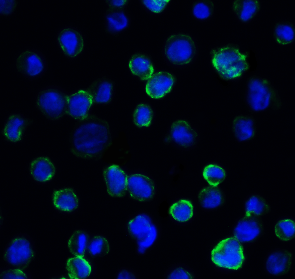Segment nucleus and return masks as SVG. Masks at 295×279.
Instances as JSON below:
<instances>
[{
  "instance_id": "obj_1",
  "label": "nucleus",
  "mask_w": 295,
  "mask_h": 279,
  "mask_svg": "<svg viewBox=\"0 0 295 279\" xmlns=\"http://www.w3.org/2000/svg\"><path fill=\"white\" fill-rule=\"evenodd\" d=\"M73 132V152L86 158L101 156L110 144L111 135L106 121L93 115L82 120Z\"/></svg>"
},
{
  "instance_id": "obj_2",
  "label": "nucleus",
  "mask_w": 295,
  "mask_h": 279,
  "mask_svg": "<svg viewBox=\"0 0 295 279\" xmlns=\"http://www.w3.org/2000/svg\"><path fill=\"white\" fill-rule=\"evenodd\" d=\"M199 55L196 40L189 33H172L163 42L162 55L166 64L172 68L188 67L195 63Z\"/></svg>"
},
{
  "instance_id": "obj_3",
  "label": "nucleus",
  "mask_w": 295,
  "mask_h": 279,
  "mask_svg": "<svg viewBox=\"0 0 295 279\" xmlns=\"http://www.w3.org/2000/svg\"><path fill=\"white\" fill-rule=\"evenodd\" d=\"M209 55L211 66L222 80H235L245 68L244 57L235 44L228 43L214 47L211 49Z\"/></svg>"
},
{
  "instance_id": "obj_4",
  "label": "nucleus",
  "mask_w": 295,
  "mask_h": 279,
  "mask_svg": "<svg viewBox=\"0 0 295 279\" xmlns=\"http://www.w3.org/2000/svg\"><path fill=\"white\" fill-rule=\"evenodd\" d=\"M68 95L60 86H48L41 88L36 97L37 109L46 119L58 121L67 115Z\"/></svg>"
},
{
  "instance_id": "obj_5",
  "label": "nucleus",
  "mask_w": 295,
  "mask_h": 279,
  "mask_svg": "<svg viewBox=\"0 0 295 279\" xmlns=\"http://www.w3.org/2000/svg\"><path fill=\"white\" fill-rule=\"evenodd\" d=\"M211 258L216 266L232 270L241 268L245 260L241 243L234 237L219 241L212 250Z\"/></svg>"
},
{
  "instance_id": "obj_6",
  "label": "nucleus",
  "mask_w": 295,
  "mask_h": 279,
  "mask_svg": "<svg viewBox=\"0 0 295 279\" xmlns=\"http://www.w3.org/2000/svg\"><path fill=\"white\" fill-rule=\"evenodd\" d=\"M16 67L18 72L31 81L39 80L45 75L48 63L44 54L37 49H28L22 52L17 59Z\"/></svg>"
},
{
  "instance_id": "obj_7",
  "label": "nucleus",
  "mask_w": 295,
  "mask_h": 279,
  "mask_svg": "<svg viewBox=\"0 0 295 279\" xmlns=\"http://www.w3.org/2000/svg\"><path fill=\"white\" fill-rule=\"evenodd\" d=\"M173 145L177 149L184 151L195 149L199 144L200 134L188 120L179 119L173 122L170 130Z\"/></svg>"
},
{
  "instance_id": "obj_8",
  "label": "nucleus",
  "mask_w": 295,
  "mask_h": 279,
  "mask_svg": "<svg viewBox=\"0 0 295 279\" xmlns=\"http://www.w3.org/2000/svg\"><path fill=\"white\" fill-rule=\"evenodd\" d=\"M56 40L61 52L69 59H77L84 51V38L81 31L75 27L67 26L60 29Z\"/></svg>"
},
{
  "instance_id": "obj_9",
  "label": "nucleus",
  "mask_w": 295,
  "mask_h": 279,
  "mask_svg": "<svg viewBox=\"0 0 295 279\" xmlns=\"http://www.w3.org/2000/svg\"><path fill=\"white\" fill-rule=\"evenodd\" d=\"M177 82V77L173 72L164 69L156 70L145 83L144 91L150 99L160 100L172 93Z\"/></svg>"
},
{
  "instance_id": "obj_10",
  "label": "nucleus",
  "mask_w": 295,
  "mask_h": 279,
  "mask_svg": "<svg viewBox=\"0 0 295 279\" xmlns=\"http://www.w3.org/2000/svg\"><path fill=\"white\" fill-rule=\"evenodd\" d=\"M260 217L243 215L237 220L234 228L235 237L241 243H251L260 236L264 227Z\"/></svg>"
},
{
  "instance_id": "obj_11",
  "label": "nucleus",
  "mask_w": 295,
  "mask_h": 279,
  "mask_svg": "<svg viewBox=\"0 0 295 279\" xmlns=\"http://www.w3.org/2000/svg\"><path fill=\"white\" fill-rule=\"evenodd\" d=\"M33 121L21 113H13L6 118L1 133L4 140L15 144L23 140L28 127Z\"/></svg>"
},
{
  "instance_id": "obj_12",
  "label": "nucleus",
  "mask_w": 295,
  "mask_h": 279,
  "mask_svg": "<svg viewBox=\"0 0 295 279\" xmlns=\"http://www.w3.org/2000/svg\"><path fill=\"white\" fill-rule=\"evenodd\" d=\"M104 28L107 34L118 36L130 28L132 20L128 12L125 9L107 7L103 16Z\"/></svg>"
},
{
  "instance_id": "obj_13",
  "label": "nucleus",
  "mask_w": 295,
  "mask_h": 279,
  "mask_svg": "<svg viewBox=\"0 0 295 279\" xmlns=\"http://www.w3.org/2000/svg\"><path fill=\"white\" fill-rule=\"evenodd\" d=\"M127 67L131 75L142 82L147 81L157 70L152 56L140 51L130 57Z\"/></svg>"
},
{
  "instance_id": "obj_14",
  "label": "nucleus",
  "mask_w": 295,
  "mask_h": 279,
  "mask_svg": "<svg viewBox=\"0 0 295 279\" xmlns=\"http://www.w3.org/2000/svg\"><path fill=\"white\" fill-rule=\"evenodd\" d=\"M103 176L108 194L113 197H121L127 191L128 177L118 165H111L105 168Z\"/></svg>"
},
{
  "instance_id": "obj_15",
  "label": "nucleus",
  "mask_w": 295,
  "mask_h": 279,
  "mask_svg": "<svg viewBox=\"0 0 295 279\" xmlns=\"http://www.w3.org/2000/svg\"><path fill=\"white\" fill-rule=\"evenodd\" d=\"M28 169L32 180L36 183L44 185L54 178L56 168L50 157L41 155L33 158L30 162Z\"/></svg>"
},
{
  "instance_id": "obj_16",
  "label": "nucleus",
  "mask_w": 295,
  "mask_h": 279,
  "mask_svg": "<svg viewBox=\"0 0 295 279\" xmlns=\"http://www.w3.org/2000/svg\"><path fill=\"white\" fill-rule=\"evenodd\" d=\"M94 105L87 89H80L68 95L67 115L73 119L82 120L89 115Z\"/></svg>"
},
{
  "instance_id": "obj_17",
  "label": "nucleus",
  "mask_w": 295,
  "mask_h": 279,
  "mask_svg": "<svg viewBox=\"0 0 295 279\" xmlns=\"http://www.w3.org/2000/svg\"><path fill=\"white\" fill-rule=\"evenodd\" d=\"M293 255L290 251L284 250H274L267 255L265 259L264 267L267 274L273 277H278L287 274L292 262Z\"/></svg>"
},
{
  "instance_id": "obj_18",
  "label": "nucleus",
  "mask_w": 295,
  "mask_h": 279,
  "mask_svg": "<svg viewBox=\"0 0 295 279\" xmlns=\"http://www.w3.org/2000/svg\"><path fill=\"white\" fill-rule=\"evenodd\" d=\"M87 89L91 96L94 105H108L112 102L115 95L114 82L105 77L96 80Z\"/></svg>"
},
{
  "instance_id": "obj_19",
  "label": "nucleus",
  "mask_w": 295,
  "mask_h": 279,
  "mask_svg": "<svg viewBox=\"0 0 295 279\" xmlns=\"http://www.w3.org/2000/svg\"><path fill=\"white\" fill-rule=\"evenodd\" d=\"M155 189L153 181L146 176L135 174L128 177L127 191L134 199L141 202L149 200L154 195Z\"/></svg>"
},
{
  "instance_id": "obj_20",
  "label": "nucleus",
  "mask_w": 295,
  "mask_h": 279,
  "mask_svg": "<svg viewBox=\"0 0 295 279\" xmlns=\"http://www.w3.org/2000/svg\"><path fill=\"white\" fill-rule=\"evenodd\" d=\"M199 207L203 211L213 212L221 208L226 202V196L220 186L207 184L202 187L197 195Z\"/></svg>"
},
{
  "instance_id": "obj_21",
  "label": "nucleus",
  "mask_w": 295,
  "mask_h": 279,
  "mask_svg": "<svg viewBox=\"0 0 295 279\" xmlns=\"http://www.w3.org/2000/svg\"><path fill=\"white\" fill-rule=\"evenodd\" d=\"M231 130L237 142L239 143L249 142L256 136V121L251 116H237L232 120Z\"/></svg>"
},
{
  "instance_id": "obj_22",
  "label": "nucleus",
  "mask_w": 295,
  "mask_h": 279,
  "mask_svg": "<svg viewBox=\"0 0 295 279\" xmlns=\"http://www.w3.org/2000/svg\"><path fill=\"white\" fill-rule=\"evenodd\" d=\"M93 262L85 257L72 256L69 257L65 266L68 277L71 279L91 278L95 273Z\"/></svg>"
},
{
  "instance_id": "obj_23",
  "label": "nucleus",
  "mask_w": 295,
  "mask_h": 279,
  "mask_svg": "<svg viewBox=\"0 0 295 279\" xmlns=\"http://www.w3.org/2000/svg\"><path fill=\"white\" fill-rule=\"evenodd\" d=\"M169 213L177 223H187L191 221L196 215V207L192 199L183 197L171 204L169 209Z\"/></svg>"
},
{
  "instance_id": "obj_24",
  "label": "nucleus",
  "mask_w": 295,
  "mask_h": 279,
  "mask_svg": "<svg viewBox=\"0 0 295 279\" xmlns=\"http://www.w3.org/2000/svg\"><path fill=\"white\" fill-rule=\"evenodd\" d=\"M53 208L57 211L69 212L78 206V198L73 191L70 188L54 189L51 195Z\"/></svg>"
},
{
  "instance_id": "obj_25",
  "label": "nucleus",
  "mask_w": 295,
  "mask_h": 279,
  "mask_svg": "<svg viewBox=\"0 0 295 279\" xmlns=\"http://www.w3.org/2000/svg\"><path fill=\"white\" fill-rule=\"evenodd\" d=\"M244 215L261 217L271 211V207L265 198L254 192L247 195L242 203Z\"/></svg>"
},
{
  "instance_id": "obj_26",
  "label": "nucleus",
  "mask_w": 295,
  "mask_h": 279,
  "mask_svg": "<svg viewBox=\"0 0 295 279\" xmlns=\"http://www.w3.org/2000/svg\"><path fill=\"white\" fill-rule=\"evenodd\" d=\"M201 175L207 184L217 186L223 183L228 176V170L222 163L215 161L208 162L202 167Z\"/></svg>"
},
{
  "instance_id": "obj_27",
  "label": "nucleus",
  "mask_w": 295,
  "mask_h": 279,
  "mask_svg": "<svg viewBox=\"0 0 295 279\" xmlns=\"http://www.w3.org/2000/svg\"><path fill=\"white\" fill-rule=\"evenodd\" d=\"M110 248L109 241L105 235L92 234L85 257L94 261L108 254L110 252Z\"/></svg>"
},
{
  "instance_id": "obj_28",
  "label": "nucleus",
  "mask_w": 295,
  "mask_h": 279,
  "mask_svg": "<svg viewBox=\"0 0 295 279\" xmlns=\"http://www.w3.org/2000/svg\"><path fill=\"white\" fill-rule=\"evenodd\" d=\"M92 234L84 229L73 231L67 242L69 251L73 256L85 257L88 245Z\"/></svg>"
},
{
  "instance_id": "obj_29",
  "label": "nucleus",
  "mask_w": 295,
  "mask_h": 279,
  "mask_svg": "<svg viewBox=\"0 0 295 279\" xmlns=\"http://www.w3.org/2000/svg\"><path fill=\"white\" fill-rule=\"evenodd\" d=\"M256 1H234L232 8L236 18L242 22H248L254 19L260 5Z\"/></svg>"
},
{
  "instance_id": "obj_30",
  "label": "nucleus",
  "mask_w": 295,
  "mask_h": 279,
  "mask_svg": "<svg viewBox=\"0 0 295 279\" xmlns=\"http://www.w3.org/2000/svg\"><path fill=\"white\" fill-rule=\"evenodd\" d=\"M154 116L152 105L146 101L139 102L135 106L132 118L134 124L139 128L148 127L152 123Z\"/></svg>"
},
{
  "instance_id": "obj_31",
  "label": "nucleus",
  "mask_w": 295,
  "mask_h": 279,
  "mask_svg": "<svg viewBox=\"0 0 295 279\" xmlns=\"http://www.w3.org/2000/svg\"><path fill=\"white\" fill-rule=\"evenodd\" d=\"M214 5L210 0H196L190 7V14L192 18L201 23L207 22L213 16Z\"/></svg>"
},
{
  "instance_id": "obj_32",
  "label": "nucleus",
  "mask_w": 295,
  "mask_h": 279,
  "mask_svg": "<svg viewBox=\"0 0 295 279\" xmlns=\"http://www.w3.org/2000/svg\"><path fill=\"white\" fill-rule=\"evenodd\" d=\"M274 230L276 237L282 242L292 240L295 235V223L294 218L285 216L279 218L275 223Z\"/></svg>"
},
{
  "instance_id": "obj_33",
  "label": "nucleus",
  "mask_w": 295,
  "mask_h": 279,
  "mask_svg": "<svg viewBox=\"0 0 295 279\" xmlns=\"http://www.w3.org/2000/svg\"><path fill=\"white\" fill-rule=\"evenodd\" d=\"M171 0H139L141 9L146 13L152 16H160L169 9Z\"/></svg>"
},
{
  "instance_id": "obj_34",
  "label": "nucleus",
  "mask_w": 295,
  "mask_h": 279,
  "mask_svg": "<svg viewBox=\"0 0 295 279\" xmlns=\"http://www.w3.org/2000/svg\"><path fill=\"white\" fill-rule=\"evenodd\" d=\"M274 34L277 43L281 45H288L294 40V28L292 24L281 22L275 27Z\"/></svg>"
},
{
  "instance_id": "obj_35",
  "label": "nucleus",
  "mask_w": 295,
  "mask_h": 279,
  "mask_svg": "<svg viewBox=\"0 0 295 279\" xmlns=\"http://www.w3.org/2000/svg\"><path fill=\"white\" fill-rule=\"evenodd\" d=\"M151 220L147 216L142 215L137 216L130 220L128 226L135 234L140 235L143 231L150 229L152 227Z\"/></svg>"
},
{
  "instance_id": "obj_36",
  "label": "nucleus",
  "mask_w": 295,
  "mask_h": 279,
  "mask_svg": "<svg viewBox=\"0 0 295 279\" xmlns=\"http://www.w3.org/2000/svg\"><path fill=\"white\" fill-rule=\"evenodd\" d=\"M2 1L1 3L0 13H2L3 16H9L14 12L17 4V1L14 0Z\"/></svg>"
},
{
  "instance_id": "obj_37",
  "label": "nucleus",
  "mask_w": 295,
  "mask_h": 279,
  "mask_svg": "<svg viewBox=\"0 0 295 279\" xmlns=\"http://www.w3.org/2000/svg\"><path fill=\"white\" fill-rule=\"evenodd\" d=\"M105 3L107 7L114 9H126L130 3V0H105Z\"/></svg>"
},
{
  "instance_id": "obj_38",
  "label": "nucleus",
  "mask_w": 295,
  "mask_h": 279,
  "mask_svg": "<svg viewBox=\"0 0 295 279\" xmlns=\"http://www.w3.org/2000/svg\"><path fill=\"white\" fill-rule=\"evenodd\" d=\"M170 278L175 279H188L190 278V275L188 272L181 268L175 269L171 274Z\"/></svg>"
}]
</instances>
